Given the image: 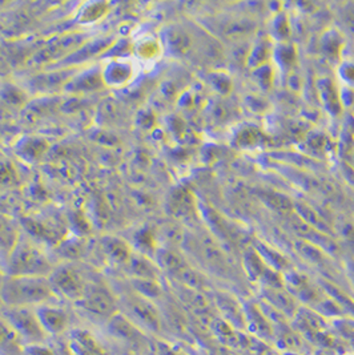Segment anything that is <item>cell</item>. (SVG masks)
Instances as JSON below:
<instances>
[{"label": "cell", "mask_w": 354, "mask_h": 355, "mask_svg": "<svg viewBox=\"0 0 354 355\" xmlns=\"http://www.w3.org/2000/svg\"><path fill=\"white\" fill-rule=\"evenodd\" d=\"M58 298L49 277L4 275L0 282V302L6 307H36Z\"/></svg>", "instance_id": "1"}, {"label": "cell", "mask_w": 354, "mask_h": 355, "mask_svg": "<svg viewBox=\"0 0 354 355\" xmlns=\"http://www.w3.org/2000/svg\"><path fill=\"white\" fill-rule=\"evenodd\" d=\"M55 265L46 254L40 243L33 241L28 234H20L1 268L4 275L49 277Z\"/></svg>", "instance_id": "2"}, {"label": "cell", "mask_w": 354, "mask_h": 355, "mask_svg": "<svg viewBox=\"0 0 354 355\" xmlns=\"http://www.w3.org/2000/svg\"><path fill=\"white\" fill-rule=\"evenodd\" d=\"M75 307L92 320L107 323L119 311L117 295L103 281H90Z\"/></svg>", "instance_id": "3"}, {"label": "cell", "mask_w": 354, "mask_h": 355, "mask_svg": "<svg viewBox=\"0 0 354 355\" xmlns=\"http://www.w3.org/2000/svg\"><path fill=\"white\" fill-rule=\"evenodd\" d=\"M117 295V294H116ZM119 310L142 330L158 333L161 329L160 311L153 301L129 288L117 295Z\"/></svg>", "instance_id": "4"}, {"label": "cell", "mask_w": 354, "mask_h": 355, "mask_svg": "<svg viewBox=\"0 0 354 355\" xmlns=\"http://www.w3.org/2000/svg\"><path fill=\"white\" fill-rule=\"evenodd\" d=\"M1 317L12 326L22 343L26 346L46 343L47 331L39 321L35 307H6Z\"/></svg>", "instance_id": "5"}, {"label": "cell", "mask_w": 354, "mask_h": 355, "mask_svg": "<svg viewBox=\"0 0 354 355\" xmlns=\"http://www.w3.org/2000/svg\"><path fill=\"white\" fill-rule=\"evenodd\" d=\"M49 281L56 297L65 298L74 305L83 297L90 282L74 262H63L55 266Z\"/></svg>", "instance_id": "6"}, {"label": "cell", "mask_w": 354, "mask_h": 355, "mask_svg": "<svg viewBox=\"0 0 354 355\" xmlns=\"http://www.w3.org/2000/svg\"><path fill=\"white\" fill-rule=\"evenodd\" d=\"M139 62L133 58L127 56H115L106 60L100 65L101 76L107 88L121 89L128 87L130 83L137 78Z\"/></svg>", "instance_id": "7"}, {"label": "cell", "mask_w": 354, "mask_h": 355, "mask_svg": "<svg viewBox=\"0 0 354 355\" xmlns=\"http://www.w3.org/2000/svg\"><path fill=\"white\" fill-rule=\"evenodd\" d=\"M106 327L113 338L128 343L129 346L137 347L139 352H143L144 347H146L148 337L145 336L144 330L132 322L120 310L106 323Z\"/></svg>", "instance_id": "8"}, {"label": "cell", "mask_w": 354, "mask_h": 355, "mask_svg": "<svg viewBox=\"0 0 354 355\" xmlns=\"http://www.w3.org/2000/svg\"><path fill=\"white\" fill-rule=\"evenodd\" d=\"M104 89H107V87L101 76V68L100 65H97V67L87 68L83 72H78L71 80L67 83L63 91L69 95L81 96L87 94L100 92Z\"/></svg>", "instance_id": "9"}, {"label": "cell", "mask_w": 354, "mask_h": 355, "mask_svg": "<svg viewBox=\"0 0 354 355\" xmlns=\"http://www.w3.org/2000/svg\"><path fill=\"white\" fill-rule=\"evenodd\" d=\"M39 321L49 337L60 336L65 333L69 327V314L65 307L55 305L52 302L43 304L35 307Z\"/></svg>", "instance_id": "10"}, {"label": "cell", "mask_w": 354, "mask_h": 355, "mask_svg": "<svg viewBox=\"0 0 354 355\" xmlns=\"http://www.w3.org/2000/svg\"><path fill=\"white\" fill-rule=\"evenodd\" d=\"M67 345L74 355H110L106 346L85 329L71 330Z\"/></svg>", "instance_id": "11"}, {"label": "cell", "mask_w": 354, "mask_h": 355, "mask_svg": "<svg viewBox=\"0 0 354 355\" xmlns=\"http://www.w3.org/2000/svg\"><path fill=\"white\" fill-rule=\"evenodd\" d=\"M100 249L103 256L115 266L126 268L133 254V248L126 240L115 236H104L100 240Z\"/></svg>", "instance_id": "12"}, {"label": "cell", "mask_w": 354, "mask_h": 355, "mask_svg": "<svg viewBox=\"0 0 354 355\" xmlns=\"http://www.w3.org/2000/svg\"><path fill=\"white\" fill-rule=\"evenodd\" d=\"M129 278L135 279H156L160 281L161 270L156 262L151 257L145 256L140 252H133L132 257L124 268Z\"/></svg>", "instance_id": "13"}, {"label": "cell", "mask_w": 354, "mask_h": 355, "mask_svg": "<svg viewBox=\"0 0 354 355\" xmlns=\"http://www.w3.org/2000/svg\"><path fill=\"white\" fill-rule=\"evenodd\" d=\"M164 46L160 39L152 35L140 36L137 40H135L132 46V52L135 59L139 63H153L162 55Z\"/></svg>", "instance_id": "14"}, {"label": "cell", "mask_w": 354, "mask_h": 355, "mask_svg": "<svg viewBox=\"0 0 354 355\" xmlns=\"http://www.w3.org/2000/svg\"><path fill=\"white\" fill-rule=\"evenodd\" d=\"M113 40L110 37H104V39H96L94 42H88L87 44H84L81 49H76L75 52L69 53L65 59V63H85L94 58H96L97 55H101L103 52H106L107 49L112 47Z\"/></svg>", "instance_id": "15"}, {"label": "cell", "mask_w": 354, "mask_h": 355, "mask_svg": "<svg viewBox=\"0 0 354 355\" xmlns=\"http://www.w3.org/2000/svg\"><path fill=\"white\" fill-rule=\"evenodd\" d=\"M168 205L175 217L184 220L194 216L196 202H194V196L189 191L184 188H178L171 194Z\"/></svg>", "instance_id": "16"}, {"label": "cell", "mask_w": 354, "mask_h": 355, "mask_svg": "<svg viewBox=\"0 0 354 355\" xmlns=\"http://www.w3.org/2000/svg\"><path fill=\"white\" fill-rule=\"evenodd\" d=\"M164 44L174 55L183 56L187 55L192 47V37L180 27H171L165 33V43H162V46Z\"/></svg>", "instance_id": "17"}, {"label": "cell", "mask_w": 354, "mask_h": 355, "mask_svg": "<svg viewBox=\"0 0 354 355\" xmlns=\"http://www.w3.org/2000/svg\"><path fill=\"white\" fill-rule=\"evenodd\" d=\"M110 11V3L107 1H90L81 6L78 15H76V21L83 26H90L97 23L103 17L107 15Z\"/></svg>", "instance_id": "18"}, {"label": "cell", "mask_w": 354, "mask_h": 355, "mask_svg": "<svg viewBox=\"0 0 354 355\" xmlns=\"http://www.w3.org/2000/svg\"><path fill=\"white\" fill-rule=\"evenodd\" d=\"M20 237V232L12 221L4 216H0V256L4 259L10 254L12 248L17 245Z\"/></svg>", "instance_id": "19"}, {"label": "cell", "mask_w": 354, "mask_h": 355, "mask_svg": "<svg viewBox=\"0 0 354 355\" xmlns=\"http://www.w3.org/2000/svg\"><path fill=\"white\" fill-rule=\"evenodd\" d=\"M129 288L151 301L160 298L161 294H162L160 281H156V279L129 278Z\"/></svg>", "instance_id": "20"}, {"label": "cell", "mask_w": 354, "mask_h": 355, "mask_svg": "<svg viewBox=\"0 0 354 355\" xmlns=\"http://www.w3.org/2000/svg\"><path fill=\"white\" fill-rule=\"evenodd\" d=\"M46 150H47V143L46 141L37 140L36 137H30V139L24 140L20 144L19 149H17V153H19V156L26 159L27 162H35L40 156H43V153Z\"/></svg>", "instance_id": "21"}, {"label": "cell", "mask_w": 354, "mask_h": 355, "mask_svg": "<svg viewBox=\"0 0 354 355\" xmlns=\"http://www.w3.org/2000/svg\"><path fill=\"white\" fill-rule=\"evenodd\" d=\"M335 84L329 79H322L319 88H320V94H321L322 101L325 104V108L330 113L339 112L341 111V103H339V97L336 88L333 87Z\"/></svg>", "instance_id": "22"}, {"label": "cell", "mask_w": 354, "mask_h": 355, "mask_svg": "<svg viewBox=\"0 0 354 355\" xmlns=\"http://www.w3.org/2000/svg\"><path fill=\"white\" fill-rule=\"evenodd\" d=\"M19 343H22V340L17 331L3 317H0V352L12 350Z\"/></svg>", "instance_id": "23"}, {"label": "cell", "mask_w": 354, "mask_h": 355, "mask_svg": "<svg viewBox=\"0 0 354 355\" xmlns=\"http://www.w3.org/2000/svg\"><path fill=\"white\" fill-rule=\"evenodd\" d=\"M267 43L268 42H260L258 46L251 51V53L248 56V63L252 67L260 68L262 65H267V62L269 59V53H271V49Z\"/></svg>", "instance_id": "24"}, {"label": "cell", "mask_w": 354, "mask_h": 355, "mask_svg": "<svg viewBox=\"0 0 354 355\" xmlns=\"http://www.w3.org/2000/svg\"><path fill=\"white\" fill-rule=\"evenodd\" d=\"M341 76L349 85L354 87V64L353 63H345L341 67Z\"/></svg>", "instance_id": "25"}, {"label": "cell", "mask_w": 354, "mask_h": 355, "mask_svg": "<svg viewBox=\"0 0 354 355\" xmlns=\"http://www.w3.org/2000/svg\"><path fill=\"white\" fill-rule=\"evenodd\" d=\"M344 23L354 33V4H349V8L344 11Z\"/></svg>", "instance_id": "26"}, {"label": "cell", "mask_w": 354, "mask_h": 355, "mask_svg": "<svg viewBox=\"0 0 354 355\" xmlns=\"http://www.w3.org/2000/svg\"><path fill=\"white\" fill-rule=\"evenodd\" d=\"M341 233H342V237L346 239L348 243L354 248V224H352V223H345Z\"/></svg>", "instance_id": "27"}, {"label": "cell", "mask_w": 354, "mask_h": 355, "mask_svg": "<svg viewBox=\"0 0 354 355\" xmlns=\"http://www.w3.org/2000/svg\"><path fill=\"white\" fill-rule=\"evenodd\" d=\"M348 273H349V278L352 279V282H353L354 286V261L348 262Z\"/></svg>", "instance_id": "28"}, {"label": "cell", "mask_w": 354, "mask_h": 355, "mask_svg": "<svg viewBox=\"0 0 354 355\" xmlns=\"http://www.w3.org/2000/svg\"><path fill=\"white\" fill-rule=\"evenodd\" d=\"M128 355H133V354H132V353H128Z\"/></svg>", "instance_id": "29"}]
</instances>
